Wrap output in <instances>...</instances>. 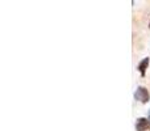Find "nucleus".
<instances>
[{
	"mask_svg": "<svg viewBox=\"0 0 150 131\" xmlns=\"http://www.w3.org/2000/svg\"><path fill=\"white\" fill-rule=\"evenodd\" d=\"M150 127V121L148 118H138L136 122V130L137 131H146Z\"/></svg>",
	"mask_w": 150,
	"mask_h": 131,
	"instance_id": "f03ea898",
	"label": "nucleus"
},
{
	"mask_svg": "<svg viewBox=\"0 0 150 131\" xmlns=\"http://www.w3.org/2000/svg\"><path fill=\"white\" fill-rule=\"evenodd\" d=\"M134 98L137 101H140V102H142V104L148 102L149 98H150V95H149L148 89L144 88V87H138L137 90L134 92Z\"/></svg>",
	"mask_w": 150,
	"mask_h": 131,
	"instance_id": "f257e3e1",
	"label": "nucleus"
},
{
	"mask_svg": "<svg viewBox=\"0 0 150 131\" xmlns=\"http://www.w3.org/2000/svg\"><path fill=\"white\" fill-rule=\"evenodd\" d=\"M148 119H149V121H150V110H149V118H148Z\"/></svg>",
	"mask_w": 150,
	"mask_h": 131,
	"instance_id": "20e7f679",
	"label": "nucleus"
},
{
	"mask_svg": "<svg viewBox=\"0 0 150 131\" xmlns=\"http://www.w3.org/2000/svg\"><path fill=\"white\" fill-rule=\"evenodd\" d=\"M149 62H150L149 58H145V59H144L137 67L138 71H140V74L142 75V76H145V72H146V68H148V66H149Z\"/></svg>",
	"mask_w": 150,
	"mask_h": 131,
	"instance_id": "7ed1b4c3",
	"label": "nucleus"
}]
</instances>
